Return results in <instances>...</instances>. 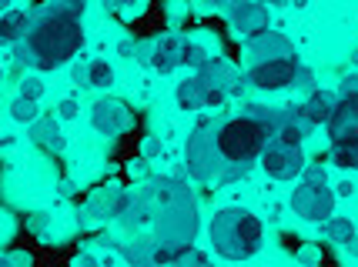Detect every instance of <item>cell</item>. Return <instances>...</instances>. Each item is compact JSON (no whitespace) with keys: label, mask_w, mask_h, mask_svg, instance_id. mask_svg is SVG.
Instances as JSON below:
<instances>
[{"label":"cell","mask_w":358,"mask_h":267,"mask_svg":"<svg viewBox=\"0 0 358 267\" xmlns=\"http://www.w3.org/2000/svg\"><path fill=\"white\" fill-rule=\"evenodd\" d=\"M10 151H17V134L3 130V134H0V154H10Z\"/></svg>","instance_id":"38"},{"label":"cell","mask_w":358,"mask_h":267,"mask_svg":"<svg viewBox=\"0 0 358 267\" xmlns=\"http://www.w3.org/2000/svg\"><path fill=\"white\" fill-rule=\"evenodd\" d=\"M335 194H342V197H352V194H355V184H352V181H342Z\"/></svg>","instance_id":"41"},{"label":"cell","mask_w":358,"mask_h":267,"mask_svg":"<svg viewBox=\"0 0 358 267\" xmlns=\"http://www.w3.org/2000/svg\"><path fill=\"white\" fill-rule=\"evenodd\" d=\"M47 224H50L47 214H31V218H27V231H31V234H44Z\"/></svg>","instance_id":"36"},{"label":"cell","mask_w":358,"mask_h":267,"mask_svg":"<svg viewBox=\"0 0 358 267\" xmlns=\"http://www.w3.org/2000/svg\"><path fill=\"white\" fill-rule=\"evenodd\" d=\"M298 70H301V57L292 54V57H278V61H265V63H255V67H245V77H248V87L271 94V91L295 87Z\"/></svg>","instance_id":"7"},{"label":"cell","mask_w":358,"mask_h":267,"mask_svg":"<svg viewBox=\"0 0 358 267\" xmlns=\"http://www.w3.org/2000/svg\"><path fill=\"white\" fill-rule=\"evenodd\" d=\"M148 164H151V160H131V164H127V174H131V177H138V181H144V177H148V174H151V167H148Z\"/></svg>","instance_id":"37"},{"label":"cell","mask_w":358,"mask_h":267,"mask_svg":"<svg viewBox=\"0 0 358 267\" xmlns=\"http://www.w3.org/2000/svg\"><path fill=\"white\" fill-rule=\"evenodd\" d=\"M104 3H108L110 10H114V14H121L127 20V17H134L141 10V7H144V3H141V0H104Z\"/></svg>","instance_id":"28"},{"label":"cell","mask_w":358,"mask_h":267,"mask_svg":"<svg viewBox=\"0 0 358 267\" xmlns=\"http://www.w3.org/2000/svg\"><path fill=\"white\" fill-rule=\"evenodd\" d=\"M71 80L74 84H87V63H74L71 67Z\"/></svg>","instance_id":"39"},{"label":"cell","mask_w":358,"mask_h":267,"mask_svg":"<svg viewBox=\"0 0 358 267\" xmlns=\"http://www.w3.org/2000/svg\"><path fill=\"white\" fill-rule=\"evenodd\" d=\"M134 44H138V40H121V44H117V54H121V57H134Z\"/></svg>","instance_id":"40"},{"label":"cell","mask_w":358,"mask_h":267,"mask_svg":"<svg viewBox=\"0 0 358 267\" xmlns=\"http://www.w3.org/2000/svg\"><path fill=\"white\" fill-rule=\"evenodd\" d=\"M31 10H17V7L3 10L0 14V47H17L31 27Z\"/></svg>","instance_id":"18"},{"label":"cell","mask_w":358,"mask_h":267,"mask_svg":"<svg viewBox=\"0 0 358 267\" xmlns=\"http://www.w3.org/2000/svg\"><path fill=\"white\" fill-rule=\"evenodd\" d=\"M292 54H298L295 44H292L285 33L271 31V27L245 37V67H255V63H265V61H278V57H292Z\"/></svg>","instance_id":"10"},{"label":"cell","mask_w":358,"mask_h":267,"mask_svg":"<svg viewBox=\"0 0 358 267\" xmlns=\"http://www.w3.org/2000/svg\"><path fill=\"white\" fill-rule=\"evenodd\" d=\"M335 197L338 194L328 188V181H298V188L292 190V211L301 220L322 224L335 214Z\"/></svg>","instance_id":"6"},{"label":"cell","mask_w":358,"mask_h":267,"mask_svg":"<svg viewBox=\"0 0 358 267\" xmlns=\"http://www.w3.org/2000/svg\"><path fill=\"white\" fill-rule=\"evenodd\" d=\"M298 181H328V167L322 160H305V167H301V177Z\"/></svg>","instance_id":"27"},{"label":"cell","mask_w":358,"mask_h":267,"mask_svg":"<svg viewBox=\"0 0 358 267\" xmlns=\"http://www.w3.org/2000/svg\"><path fill=\"white\" fill-rule=\"evenodd\" d=\"M91 127L97 134H104V137H121V134H127L134 127V114H131L124 100L101 97V100H94L91 107Z\"/></svg>","instance_id":"9"},{"label":"cell","mask_w":358,"mask_h":267,"mask_svg":"<svg viewBox=\"0 0 358 267\" xmlns=\"http://www.w3.org/2000/svg\"><path fill=\"white\" fill-rule=\"evenodd\" d=\"M174 100L181 110H201L208 107V94H204V84L198 77H187L174 87Z\"/></svg>","instance_id":"20"},{"label":"cell","mask_w":358,"mask_h":267,"mask_svg":"<svg viewBox=\"0 0 358 267\" xmlns=\"http://www.w3.org/2000/svg\"><path fill=\"white\" fill-rule=\"evenodd\" d=\"M305 114H308V121H312L315 127L328 124V117L335 114V107H338V91H325V87H315V91H308V97H305Z\"/></svg>","instance_id":"17"},{"label":"cell","mask_w":358,"mask_h":267,"mask_svg":"<svg viewBox=\"0 0 358 267\" xmlns=\"http://www.w3.org/2000/svg\"><path fill=\"white\" fill-rule=\"evenodd\" d=\"M194 77L204 84V94H208V107H221V104H228L234 97L245 94V87H248V77H245V70L231 63L228 57H218V54H211L208 61L194 70Z\"/></svg>","instance_id":"5"},{"label":"cell","mask_w":358,"mask_h":267,"mask_svg":"<svg viewBox=\"0 0 358 267\" xmlns=\"http://www.w3.org/2000/svg\"><path fill=\"white\" fill-rule=\"evenodd\" d=\"M185 171L194 184H218L221 188L224 164H221L218 144H215V117H201L191 127L185 144Z\"/></svg>","instance_id":"4"},{"label":"cell","mask_w":358,"mask_h":267,"mask_svg":"<svg viewBox=\"0 0 358 267\" xmlns=\"http://www.w3.org/2000/svg\"><path fill=\"white\" fill-rule=\"evenodd\" d=\"M262 3H268V7H281V3H292V0H262Z\"/></svg>","instance_id":"42"},{"label":"cell","mask_w":358,"mask_h":267,"mask_svg":"<svg viewBox=\"0 0 358 267\" xmlns=\"http://www.w3.org/2000/svg\"><path fill=\"white\" fill-rule=\"evenodd\" d=\"M0 80H3V70H0Z\"/></svg>","instance_id":"45"},{"label":"cell","mask_w":358,"mask_h":267,"mask_svg":"<svg viewBox=\"0 0 358 267\" xmlns=\"http://www.w3.org/2000/svg\"><path fill=\"white\" fill-rule=\"evenodd\" d=\"M328 164L345 167V171H358V141H335L328 151Z\"/></svg>","instance_id":"22"},{"label":"cell","mask_w":358,"mask_h":267,"mask_svg":"<svg viewBox=\"0 0 358 267\" xmlns=\"http://www.w3.org/2000/svg\"><path fill=\"white\" fill-rule=\"evenodd\" d=\"M271 137L275 134L268 130V124H262L245 107L238 114H228V117H215V144H218L221 164H224L221 188L241 181L255 167V160L262 158V151H265V144Z\"/></svg>","instance_id":"2"},{"label":"cell","mask_w":358,"mask_h":267,"mask_svg":"<svg viewBox=\"0 0 358 267\" xmlns=\"http://www.w3.org/2000/svg\"><path fill=\"white\" fill-rule=\"evenodd\" d=\"M211 57V50L204 47L198 37H181V67H191V70H198L204 61Z\"/></svg>","instance_id":"23"},{"label":"cell","mask_w":358,"mask_h":267,"mask_svg":"<svg viewBox=\"0 0 358 267\" xmlns=\"http://www.w3.org/2000/svg\"><path fill=\"white\" fill-rule=\"evenodd\" d=\"M355 234H358L355 220L345 218V214H331V218L322 220V237H325L328 244H335V247H348Z\"/></svg>","instance_id":"19"},{"label":"cell","mask_w":358,"mask_h":267,"mask_svg":"<svg viewBox=\"0 0 358 267\" xmlns=\"http://www.w3.org/2000/svg\"><path fill=\"white\" fill-rule=\"evenodd\" d=\"M224 20H228L234 37H251V33L271 27L268 3H262V0H234L231 7L224 10Z\"/></svg>","instance_id":"11"},{"label":"cell","mask_w":358,"mask_h":267,"mask_svg":"<svg viewBox=\"0 0 358 267\" xmlns=\"http://www.w3.org/2000/svg\"><path fill=\"white\" fill-rule=\"evenodd\" d=\"M315 130V124L308 121V114H305V107L301 104H285V110H281V124H278V141L285 144H301L308 134Z\"/></svg>","instance_id":"15"},{"label":"cell","mask_w":358,"mask_h":267,"mask_svg":"<svg viewBox=\"0 0 358 267\" xmlns=\"http://www.w3.org/2000/svg\"><path fill=\"white\" fill-rule=\"evenodd\" d=\"M7 110H10V117H14L17 124H31L34 117H41V100H27V97L14 94L10 104H7Z\"/></svg>","instance_id":"24"},{"label":"cell","mask_w":358,"mask_h":267,"mask_svg":"<svg viewBox=\"0 0 358 267\" xmlns=\"http://www.w3.org/2000/svg\"><path fill=\"white\" fill-rule=\"evenodd\" d=\"M37 10H47V14H61V17H71V20H80L87 14V0H44V3H34L31 14Z\"/></svg>","instance_id":"21"},{"label":"cell","mask_w":358,"mask_h":267,"mask_svg":"<svg viewBox=\"0 0 358 267\" xmlns=\"http://www.w3.org/2000/svg\"><path fill=\"white\" fill-rule=\"evenodd\" d=\"M17 94L27 97V100H41L44 97V80L37 77V74H24V77L17 80Z\"/></svg>","instance_id":"26"},{"label":"cell","mask_w":358,"mask_h":267,"mask_svg":"<svg viewBox=\"0 0 358 267\" xmlns=\"http://www.w3.org/2000/svg\"><path fill=\"white\" fill-rule=\"evenodd\" d=\"M141 158H144V160H161V158H164V147H161V141H155V137H144V144H141Z\"/></svg>","instance_id":"32"},{"label":"cell","mask_w":358,"mask_h":267,"mask_svg":"<svg viewBox=\"0 0 358 267\" xmlns=\"http://www.w3.org/2000/svg\"><path fill=\"white\" fill-rule=\"evenodd\" d=\"M151 67L157 74H174L181 67V33H164L155 40V50H151Z\"/></svg>","instance_id":"16"},{"label":"cell","mask_w":358,"mask_h":267,"mask_svg":"<svg viewBox=\"0 0 358 267\" xmlns=\"http://www.w3.org/2000/svg\"><path fill=\"white\" fill-rule=\"evenodd\" d=\"M10 3H14V0H0V14H3V10H10Z\"/></svg>","instance_id":"44"},{"label":"cell","mask_w":358,"mask_h":267,"mask_svg":"<svg viewBox=\"0 0 358 267\" xmlns=\"http://www.w3.org/2000/svg\"><path fill=\"white\" fill-rule=\"evenodd\" d=\"M27 134H31V141L47 151V154H61L64 147H67V134H64V127L57 117H50V114H41V117H34L31 124H27Z\"/></svg>","instance_id":"13"},{"label":"cell","mask_w":358,"mask_h":267,"mask_svg":"<svg viewBox=\"0 0 358 267\" xmlns=\"http://www.w3.org/2000/svg\"><path fill=\"white\" fill-rule=\"evenodd\" d=\"M208 244L224 261H248L265 244V224L255 211L221 207L208 224Z\"/></svg>","instance_id":"3"},{"label":"cell","mask_w":358,"mask_h":267,"mask_svg":"<svg viewBox=\"0 0 358 267\" xmlns=\"http://www.w3.org/2000/svg\"><path fill=\"white\" fill-rule=\"evenodd\" d=\"M121 194H124V188H121L117 181H108V184L94 188L91 197H87V204H84V214H87V220H114V218H117Z\"/></svg>","instance_id":"12"},{"label":"cell","mask_w":358,"mask_h":267,"mask_svg":"<svg viewBox=\"0 0 358 267\" xmlns=\"http://www.w3.org/2000/svg\"><path fill=\"white\" fill-rule=\"evenodd\" d=\"M348 251H352V254H358V234L352 237V244H348Z\"/></svg>","instance_id":"43"},{"label":"cell","mask_w":358,"mask_h":267,"mask_svg":"<svg viewBox=\"0 0 358 267\" xmlns=\"http://www.w3.org/2000/svg\"><path fill=\"white\" fill-rule=\"evenodd\" d=\"M78 114H80V104L74 97H64L61 104H57V117H61V121H74Z\"/></svg>","instance_id":"33"},{"label":"cell","mask_w":358,"mask_h":267,"mask_svg":"<svg viewBox=\"0 0 358 267\" xmlns=\"http://www.w3.org/2000/svg\"><path fill=\"white\" fill-rule=\"evenodd\" d=\"M234 0H194V10L198 14H224Z\"/></svg>","instance_id":"30"},{"label":"cell","mask_w":358,"mask_h":267,"mask_svg":"<svg viewBox=\"0 0 358 267\" xmlns=\"http://www.w3.org/2000/svg\"><path fill=\"white\" fill-rule=\"evenodd\" d=\"M295 257L301 264H322V247H318V244H301L295 251Z\"/></svg>","instance_id":"31"},{"label":"cell","mask_w":358,"mask_h":267,"mask_svg":"<svg viewBox=\"0 0 358 267\" xmlns=\"http://www.w3.org/2000/svg\"><path fill=\"white\" fill-rule=\"evenodd\" d=\"M84 47V27L80 20H71V17L61 14H47V10H37L31 17V27L24 33V40L17 44V57L34 67V70H57L67 61H74Z\"/></svg>","instance_id":"1"},{"label":"cell","mask_w":358,"mask_h":267,"mask_svg":"<svg viewBox=\"0 0 358 267\" xmlns=\"http://www.w3.org/2000/svg\"><path fill=\"white\" fill-rule=\"evenodd\" d=\"M87 84H94V87H108V84H114V67H110V61H104V57L87 61Z\"/></svg>","instance_id":"25"},{"label":"cell","mask_w":358,"mask_h":267,"mask_svg":"<svg viewBox=\"0 0 358 267\" xmlns=\"http://www.w3.org/2000/svg\"><path fill=\"white\" fill-rule=\"evenodd\" d=\"M10 264H34V257L27 251H10L0 257V267H10Z\"/></svg>","instance_id":"35"},{"label":"cell","mask_w":358,"mask_h":267,"mask_svg":"<svg viewBox=\"0 0 358 267\" xmlns=\"http://www.w3.org/2000/svg\"><path fill=\"white\" fill-rule=\"evenodd\" d=\"M187 264L204 267V264H208V254H204V251H198V247L191 244V247H185V254L178 257V264H174V267H187Z\"/></svg>","instance_id":"29"},{"label":"cell","mask_w":358,"mask_h":267,"mask_svg":"<svg viewBox=\"0 0 358 267\" xmlns=\"http://www.w3.org/2000/svg\"><path fill=\"white\" fill-rule=\"evenodd\" d=\"M328 141H358V104L338 97V107L328 117Z\"/></svg>","instance_id":"14"},{"label":"cell","mask_w":358,"mask_h":267,"mask_svg":"<svg viewBox=\"0 0 358 267\" xmlns=\"http://www.w3.org/2000/svg\"><path fill=\"white\" fill-rule=\"evenodd\" d=\"M295 87L298 91H315V70L312 67L301 63V70H298V77H295Z\"/></svg>","instance_id":"34"},{"label":"cell","mask_w":358,"mask_h":267,"mask_svg":"<svg viewBox=\"0 0 358 267\" xmlns=\"http://www.w3.org/2000/svg\"><path fill=\"white\" fill-rule=\"evenodd\" d=\"M262 171L275 181H298L301 177V167H305V154H301V144H285L278 137H271L262 151Z\"/></svg>","instance_id":"8"}]
</instances>
